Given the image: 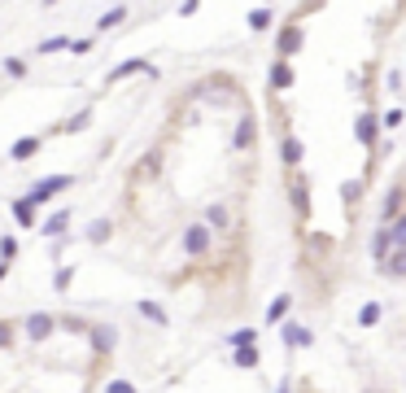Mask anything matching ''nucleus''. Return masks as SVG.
<instances>
[{"label": "nucleus", "mask_w": 406, "mask_h": 393, "mask_svg": "<svg viewBox=\"0 0 406 393\" xmlns=\"http://www.w3.org/2000/svg\"><path fill=\"white\" fill-rule=\"evenodd\" d=\"M122 18H127V9H110L105 18H100V22H96V31H110V26H118Z\"/></svg>", "instance_id": "26"}, {"label": "nucleus", "mask_w": 406, "mask_h": 393, "mask_svg": "<svg viewBox=\"0 0 406 393\" xmlns=\"http://www.w3.org/2000/svg\"><path fill=\"white\" fill-rule=\"evenodd\" d=\"M376 131H380V118H376V114H359V123H354V140H359V144H371Z\"/></svg>", "instance_id": "4"}, {"label": "nucleus", "mask_w": 406, "mask_h": 393, "mask_svg": "<svg viewBox=\"0 0 406 393\" xmlns=\"http://www.w3.org/2000/svg\"><path fill=\"white\" fill-rule=\"evenodd\" d=\"M13 254H18V241H13V236H0V258H5V262H9Z\"/></svg>", "instance_id": "29"}, {"label": "nucleus", "mask_w": 406, "mask_h": 393, "mask_svg": "<svg viewBox=\"0 0 406 393\" xmlns=\"http://www.w3.org/2000/svg\"><path fill=\"white\" fill-rule=\"evenodd\" d=\"M389 241H393V249H406V215H398V219H393Z\"/></svg>", "instance_id": "18"}, {"label": "nucleus", "mask_w": 406, "mask_h": 393, "mask_svg": "<svg viewBox=\"0 0 406 393\" xmlns=\"http://www.w3.org/2000/svg\"><path fill=\"white\" fill-rule=\"evenodd\" d=\"M284 346H293V350L301 346V350H306L311 346V332L301 328V324H284Z\"/></svg>", "instance_id": "12"}, {"label": "nucleus", "mask_w": 406, "mask_h": 393, "mask_svg": "<svg viewBox=\"0 0 406 393\" xmlns=\"http://www.w3.org/2000/svg\"><path fill=\"white\" fill-rule=\"evenodd\" d=\"M9 346H13V328L0 324V350H9Z\"/></svg>", "instance_id": "33"}, {"label": "nucleus", "mask_w": 406, "mask_h": 393, "mask_svg": "<svg viewBox=\"0 0 406 393\" xmlns=\"http://www.w3.org/2000/svg\"><path fill=\"white\" fill-rule=\"evenodd\" d=\"M385 275H389V280H406V249H393V254H389Z\"/></svg>", "instance_id": "13"}, {"label": "nucleus", "mask_w": 406, "mask_h": 393, "mask_svg": "<svg viewBox=\"0 0 406 393\" xmlns=\"http://www.w3.org/2000/svg\"><path fill=\"white\" fill-rule=\"evenodd\" d=\"M35 149H40V140H35V136H31V140H18V144L9 149V157H13V162H27Z\"/></svg>", "instance_id": "17"}, {"label": "nucleus", "mask_w": 406, "mask_h": 393, "mask_svg": "<svg viewBox=\"0 0 406 393\" xmlns=\"http://www.w3.org/2000/svg\"><path fill=\"white\" fill-rule=\"evenodd\" d=\"M153 74V70H149V62H140V57H132V62H122L118 70H110V84H118V79H127V74Z\"/></svg>", "instance_id": "11"}, {"label": "nucleus", "mask_w": 406, "mask_h": 393, "mask_svg": "<svg viewBox=\"0 0 406 393\" xmlns=\"http://www.w3.org/2000/svg\"><path fill=\"white\" fill-rule=\"evenodd\" d=\"M53 328H57V319H53V314H44V310H35L31 319H27V341H31V346H44V341L53 336Z\"/></svg>", "instance_id": "1"}, {"label": "nucleus", "mask_w": 406, "mask_h": 393, "mask_svg": "<svg viewBox=\"0 0 406 393\" xmlns=\"http://www.w3.org/2000/svg\"><path fill=\"white\" fill-rule=\"evenodd\" d=\"M110 393H136V385H132V380H114Z\"/></svg>", "instance_id": "35"}, {"label": "nucleus", "mask_w": 406, "mask_h": 393, "mask_svg": "<svg viewBox=\"0 0 406 393\" xmlns=\"http://www.w3.org/2000/svg\"><path fill=\"white\" fill-rule=\"evenodd\" d=\"M301 40H306V35H301V26H289V31H280V62L293 57V52L301 48Z\"/></svg>", "instance_id": "6"}, {"label": "nucleus", "mask_w": 406, "mask_h": 393, "mask_svg": "<svg viewBox=\"0 0 406 393\" xmlns=\"http://www.w3.org/2000/svg\"><path fill=\"white\" fill-rule=\"evenodd\" d=\"M70 275H74L70 267H62V271L53 275V288H57V293H66V288H70Z\"/></svg>", "instance_id": "31"}, {"label": "nucleus", "mask_w": 406, "mask_h": 393, "mask_svg": "<svg viewBox=\"0 0 406 393\" xmlns=\"http://www.w3.org/2000/svg\"><path fill=\"white\" fill-rule=\"evenodd\" d=\"M398 205H402V188L389 193V201H385V219H398Z\"/></svg>", "instance_id": "27"}, {"label": "nucleus", "mask_w": 406, "mask_h": 393, "mask_svg": "<svg viewBox=\"0 0 406 393\" xmlns=\"http://www.w3.org/2000/svg\"><path fill=\"white\" fill-rule=\"evenodd\" d=\"M136 310H140V314H144V319H149V324H162V328H166V310H162V306H158V302H140V306H136Z\"/></svg>", "instance_id": "16"}, {"label": "nucleus", "mask_w": 406, "mask_h": 393, "mask_svg": "<svg viewBox=\"0 0 406 393\" xmlns=\"http://www.w3.org/2000/svg\"><path fill=\"white\" fill-rule=\"evenodd\" d=\"M184 249L201 258V254L210 249V227H206V223H188V227H184Z\"/></svg>", "instance_id": "2"}, {"label": "nucleus", "mask_w": 406, "mask_h": 393, "mask_svg": "<svg viewBox=\"0 0 406 393\" xmlns=\"http://www.w3.org/2000/svg\"><path fill=\"white\" fill-rule=\"evenodd\" d=\"M5 271H9V267H5V262H0V280H5Z\"/></svg>", "instance_id": "36"}, {"label": "nucleus", "mask_w": 406, "mask_h": 393, "mask_svg": "<svg viewBox=\"0 0 406 393\" xmlns=\"http://www.w3.org/2000/svg\"><path fill=\"white\" fill-rule=\"evenodd\" d=\"M389 254H393V241H389V227H380V232L371 236V262H380V267H385V262H389Z\"/></svg>", "instance_id": "5"}, {"label": "nucleus", "mask_w": 406, "mask_h": 393, "mask_svg": "<svg viewBox=\"0 0 406 393\" xmlns=\"http://www.w3.org/2000/svg\"><path fill=\"white\" fill-rule=\"evenodd\" d=\"M253 336H258L253 328H240V332H232V336H227V346H232V350H245V346H253Z\"/></svg>", "instance_id": "21"}, {"label": "nucleus", "mask_w": 406, "mask_h": 393, "mask_svg": "<svg viewBox=\"0 0 406 393\" xmlns=\"http://www.w3.org/2000/svg\"><path fill=\"white\" fill-rule=\"evenodd\" d=\"M280 157H284V166H297L301 157H306V149H301V140H297V136H284V144H280Z\"/></svg>", "instance_id": "10"}, {"label": "nucleus", "mask_w": 406, "mask_h": 393, "mask_svg": "<svg viewBox=\"0 0 406 393\" xmlns=\"http://www.w3.org/2000/svg\"><path fill=\"white\" fill-rule=\"evenodd\" d=\"M5 74H9V79H22V74H27V66H22V57H9V62H5Z\"/></svg>", "instance_id": "30"}, {"label": "nucleus", "mask_w": 406, "mask_h": 393, "mask_svg": "<svg viewBox=\"0 0 406 393\" xmlns=\"http://www.w3.org/2000/svg\"><path fill=\"white\" fill-rule=\"evenodd\" d=\"M249 26H253V31H267V26H271V9H249Z\"/></svg>", "instance_id": "23"}, {"label": "nucleus", "mask_w": 406, "mask_h": 393, "mask_svg": "<svg viewBox=\"0 0 406 393\" xmlns=\"http://www.w3.org/2000/svg\"><path fill=\"white\" fill-rule=\"evenodd\" d=\"M57 48H66V40H62V35H57V40H44V44H40V52H57Z\"/></svg>", "instance_id": "34"}, {"label": "nucleus", "mask_w": 406, "mask_h": 393, "mask_svg": "<svg viewBox=\"0 0 406 393\" xmlns=\"http://www.w3.org/2000/svg\"><path fill=\"white\" fill-rule=\"evenodd\" d=\"M253 131H258V127H253V114H240V123H236V136H232V144H236V149H249V144H253Z\"/></svg>", "instance_id": "9"}, {"label": "nucleus", "mask_w": 406, "mask_h": 393, "mask_svg": "<svg viewBox=\"0 0 406 393\" xmlns=\"http://www.w3.org/2000/svg\"><path fill=\"white\" fill-rule=\"evenodd\" d=\"M289 306H293V297H289V293H280V297L271 302V310H267V324H280L284 314H289Z\"/></svg>", "instance_id": "15"}, {"label": "nucleus", "mask_w": 406, "mask_h": 393, "mask_svg": "<svg viewBox=\"0 0 406 393\" xmlns=\"http://www.w3.org/2000/svg\"><path fill=\"white\" fill-rule=\"evenodd\" d=\"M359 324H363V328H371V324H380V306H376V302H367V306L359 310Z\"/></svg>", "instance_id": "25"}, {"label": "nucleus", "mask_w": 406, "mask_h": 393, "mask_svg": "<svg viewBox=\"0 0 406 393\" xmlns=\"http://www.w3.org/2000/svg\"><path fill=\"white\" fill-rule=\"evenodd\" d=\"M232 363H236V367H258V350L245 346V350H236V354H232Z\"/></svg>", "instance_id": "22"}, {"label": "nucleus", "mask_w": 406, "mask_h": 393, "mask_svg": "<svg viewBox=\"0 0 406 393\" xmlns=\"http://www.w3.org/2000/svg\"><path fill=\"white\" fill-rule=\"evenodd\" d=\"M206 219H210V227H219V232H223V227H232V215H227V205H210V215H206Z\"/></svg>", "instance_id": "19"}, {"label": "nucleus", "mask_w": 406, "mask_h": 393, "mask_svg": "<svg viewBox=\"0 0 406 393\" xmlns=\"http://www.w3.org/2000/svg\"><path fill=\"white\" fill-rule=\"evenodd\" d=\"M66 223H70V215L62 210V215H53V219L44 223V236H57V232H66Z\"/></svg>", "instance_id": "24"}, {"label": "nucleus", "mask_w": 406, "mask_h": 393, "mask_svg": "<svg viewBox=\"0 0 406 393\" xmlns=\"http://www.w3.org/2000/svg\"><path fill=\"white\" fill-rule=\"evenodd\" d=\"M293 201H297V210H301V215L311 210V197H306V188H301V183H293Z\"/></svg>", "instance_id": "28"}, {"label": "nucleus", "mask_w": 406, "mask_h": 393, "mask_svg": "<svg viewBox=\"0 0 406 393\" xmlns=\"http://www.w3.org/2000/svg\"><path fill=\"white\" fill-rule=\"evenodd\" d=\"M114 341H118V332H114L110 324H96V328H92V346H96V354H110Z\"/></svg>", "instance_id": "7"}, {"label": "nucleus", "mask_w": 406, "mask_h": 393, "mask_svg": "<svg viewBox=\"0 0 406 393\" xmlns=\"http://www.w3.org/2000/svg\"><path fill=\"white\" fill-rule=\"evenodd\" d=\"M293 79H297V74H293V66H289V62H275V66H271V88H275V92L293 88Z\"/></svg>", "instance_id": "8"}, {"label": "nucleus", "mask_w": 406, "mask_h": 393, "mask_svg": "<svg viewBox=\"0 0 406 393\" xmlns=\"http://www.w3.org/2000/svg\"><path fill=\"white\" fill-rule=\"evenodd\" d=\"M62 188H70V175H53V179H40L35 188H31V201H44V197L62 193Z\"/></svg>", "instance_id": "3"}, {"label": "nucleus", "mask_w": 406, "mask_h": 393, "mask_svg": "<svg viewBox=\"0 0 406 393\" xmlns=\"http://www.w3.org/2000/svg\"><path fill=\"white\" fill-rule=\"evenodd\" d=\"M110 232H114V227H110V219H96V223L88 227V241H96V245H100V241H110Z\"/></svg>", "instance_id": "20"}, {"label": "nucleus", "mask_w": 406, "mask_h": 393, "mask_svg": "<svg viewBox=\"0 0 406 393\" xmlns=\"http://www.w3.org/2000/svg\"><path fill=\"white\" fill-rule=\"evenodd\" d=\"M13 219H18L22 227H31V223H35V201H31V197H22V201H13Z\"/></svg>", "instance_id": "14"}, {"label": "nucleus", "mask_w": 406, "mask_h": 393, "mask_svg": "<svg viewBox=\"0 0 406 393\" xmlns=\"http://www.w3.org/2000/svg\"><path fill=\"white\" fill-rule=\"evenodd\" d=\"M88 123H92V110H79V114H74V118H70V131H83Z\"/></svg>", "instance_id": "32"}]
</instances>
